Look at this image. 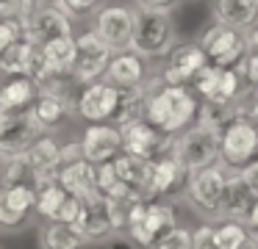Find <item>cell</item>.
<instances>
[{
  "mask_svg": "<svg viewBox=\"0 0 258 249\" xmlns=\"http://www.w3.org/2000/svg\"><path fill=\"white\" fill-rule=\"evenodd\" d=\"M214 243L217 249H255V238L247 224L233 219H222L219 224H214Z\"/></svg>",
  "mask_w": 258,
  "mask_h": 249,
  "instance_id": "31",
  "label": "cell"
},
{
  "mask_svg": "<svg viewBox=\"0 0 258 249\" xmlns=\"http://www.w3.org/2000/svg\"><path fill=\"white\" fill-rule=\"evenodd\" d=\"M255 194L244 183V177L236 169H228V180H225V194H222V210L219 219H233V221H247L252 205H255Z\"/></svg>",
  "mask_w": 258,
  "mask_h": 249,
  "instance_id": "21",
  "label": "cell"
},
{
  "mask_svg": "<svg viewBox=\"0 0 258 249\" xmlns=\"http://www.w3.org/2000/svg\"><path fill=\"white\" fill-rule=\"evenodd\" d=\"M247 230L252 232V235H258V199H255V205H252V210H250V216H247Z\"/></svg>",
  "mask_w": 258,
  "mask_h": 249,
  "instance_id": "44",
  "label": "cell"
},
{
  "mask_svg": "<svg viewBox=\"0 0 258 249\" xmlns=\"http://www.w3.org/2000/svg\"><path fill=\"white\" fill-rule=\"evenodd\" d=\"M125 210L119 202L106 199L100 194L89 199H81V213L75 219V230L92 243H106L114 235H119V230L125 227Z\"/></svg>",
  "mask_w": 258,
  "mask_h": 249,
  "instance_id": "4",
  "label": "cell"
},
{
  "mask_svg": "<svg viewBox=\"0 0 258 249\" xmlns=\"http://www.w3.org/2000/svg\"><path fill=\"white\" fill-rule=\"evenodd\" d=\"M178 227V216L169 205L158 202L156 197H147L142 202L128 205L125 210V235L139 249H153L167 232Z\"/></svg>",
  "mask_w": 258,
  "mask_h": 249,
  "instance_id": "2",
  "label": "cell"
},
{
  "mask_svg": "<svg viewBox=\"0 0 258 249\" xmlns=\"http://www.w3.org/2000/svg\"><path fill=\"white\" fill-rule=\"evenodd\" d=\"M114 169V175L119 180H125L128 186L139 188V191L147 194V183H150V163L153 160H145V158H136V155H128V152H119L114 160H108ZM150 197V194H147Z\"/></svg>",
  "mask_w": 258,
  "mask_h": 249,
  "instance_id": "30",
  "label": "cell"
},
{
  "mask_svg": "<svg viewBox=\"0 0 258 249\" xmlns=\"http://www.w3.org/2000/svg\"><path fill=\"white\" fill-rule=\"evenodd\" d=\"M67 199V191L58 186L56 180H47L42 186H36V194H34V210L42 216L45 221H50L56 216V210L61 208V202Z\"/></svg>",
  "mask_w": 258,
  "mask_h": 249,
  "instance_id": "32",
  "label": "cell"
},
{
  "mask_svg": "<svg viewBox=\"0 0 258 249\" xmlns=\"http://www.w3.org/2000/svg\"><path fill=\"white\" fill-rule=\"evenodd\" d=\"M103 80H108L117 89H136L145 86L150 80V66H147V58L136 55L134 50H119V53H111V61H108L106 72H103Z\"/></svg>",
  "mask_w": 258,
  "mask_h": 249,
  "instance_id": "18",
  "label": "cell"
},
{
  "mask_svg": "<svg viewBox=\"0 0 258 249\" xmlns=\"http://www.w3.org/2000/svg\"><path fill=\"white\" fill-rule=\"evenodd\" d=\"M195 92L203 97V103H236L247 92L239 69H225V66L206 64L195 75Z\"/></svg>",
  "mask_w": 258,
  "mask_h": 249,
  "instance_id": "11",
  "label": "cell"
},
{
  "mask_svg": "<svg viewBox=\"0 0 258 249\" xmlns=\"http://www.w3.org/2000/svg\"><path fill=\"white\" fill-rule=\"evenodd\" d=\"M0 3H6V0H0Z\"/></svg>",
  "mask_w": 258,
  "mask_h": 249,
  "instance_id": "51",
  "label": "cell"
},
{
  "mask_svg": "<svg viewBox=\"0 0 258 249\" xmlns=\"http://www.w3.org/2000/svg\"><path fill=\"white\" fill-rule=\"evenodd\" d=\"M34 3H50V0H34Z\"/></svg>",
  "mask_w": 258,
  "mask_h": 249,
  "instance_id": "48",
  "label": "cell"
},
{
  "mask_svg": "<svg viewBox=\"0 0 258 249\" xmlns=\"http://www.w3.org/2000/svg\"><path fill=\"white\" fill-rule=\"evenodd\" d=\"M81 155L84 160L95 166H103L108 160H114L122 152V136H119V127L111 122H89V127L81 136Z\"/></svg>",
  "mask_w": 258,
  "mask_h": 249,
  "instance_id": "14",
  "label": "cell"
},
{
  "mask_svg": "<svg viewBox=\"0 0 258 249\" xmlns=\"http://www.w3.org/2000/svg\"><path fill=\"white\" fill-rule=\"evenodd\" d=\"M36 94V83L25 75H14L6 83H0V114H23L31 111Z\"/></svg>",
  "mask_w": 258,
  "mask_h": 249,
  "instance_id": "24",
  "label": "cell"
},
{
  "mask_svg": "<svg viewBox=\"0 0 258 249\" xmlns=\"http://www.w3.org/2000/svg\"><path fill=\"white\" fill-rule=\"evenodd\" d=\"M111 249H136L134 246V241H131V238L128 235H125V238H111Z\"/></svg>",
  "mask_w": 258,
  "mask_h": 249,
  "instance_id": "46",
  "label": "cell"
},
{
  "mask_svg": "<svg viewBox=\"0 0 258 249\" xmlns=\"http://www.w3.org/2000/svg\"><path fill=\"white\" fill-rule=\"evenodd\" d=\"M175 47V22L169 9H139L134 11L131 47L142 58H167Z\"/></svg>",
  "mask_w": 258,
  "mask_h": 249,
  "instance_id": "3",
  "label": "cell"
},
{
  "mask_svg": "<svg viewBox=\"0 0 258 249\" xmlns=\"http://www.w3.org/2000/svg\"><path fill=\"white\" fill-rule=\"evenodd\" d=\"M200 50L211 66H225V69H239L244 55L250 53V47H247V33L236 31V28H225L219 22L203 33Z\"/></svg>",
  "mask_w": 258,
  "mask_h": 249,
  "instance_id": "7",
  "label": "cell"
},
{
  "mask_svg": "<svg viewBox=\"0 0 258 249\" xmlns=\"http://www.w3.org/2000/svg\"><path fill=\"white\" fill-rule=\"evenodd\" d=\"M252 238H255V249H258V235H252Z\"/></svg>",
  "mask_w": 258,
  "mask_h": 249,
  "instance_id": "49",
  "label": "cell"
},
{
  "mask_svg": "<svg viewBox=\"0 0 258 249\" xmlns=\"http://www.w3.org/2000/svg\"><path fill=\"white\" fill-rule=\"evenodd\" d=\"M200 100L186 86H167L158 77H150V92L145 103V119L167 136H178L180 130L197 119Z\"/></svg>",
  "mask_w": 258,
  "mask_h": 249,
  "instance_id": "1",
  "label": "cell"
},
{
  "mask_svg": "<svg viewBox=\"0 0 258 249\" xmlns=\"http://www.w3.org/2000/svg\"><path fill=\"white\" fill-rule=\"evenodd\" d=\"M153 249H191V230L175 227V230L167 232Z\"/></svg>",
  "mask_w": 258,
  "mask_h": 249,
  "instance_id": "38",
  "label": "cell"
},
{
  "mask_svg": "<svg viewBox=\"0 0 258 249\" xmlns=\"http://www.w3.org/2000/svg\"><path fill=\"white\" fill-rule=\"evenodd\" d=\"M214 17L225 28L250 31L258 25V0H214Z\"/></svg>",
  "mask_w": 258,
  "mask_h": 249,
  "instance_id": "25",
  "label": "cell"
},
{
  "mask_svg": "<svg viewBox=\"0 0 258 249\" xmlns=\"http://www.w3.org/2000/svg\"><path fill=\"white\" fill-rule=\"evenodd\" d=\"M25 219H28V216L17 213V210H12V208L6 205L3 188H0V227H3V230H17V227L25 224Z\"/></svg>",
  "mask_w": 258,
  "mask_h": 249,
  "instance_id": "40",
  "label": "cell"
},
{
  "mask_svg": "<svg viewBox=\"0 0 258 249\" xmlns=\"http://www.w3.org/2000/svg\"><path fill=\"white\" fill-rule=\"evenodd\" d=\"M56 183L67 194L78 199H89L97 194V166L84 158H75L70 163H61L56 172Z\"/></svg>",
  "mask_w": 258,
  "mask_h": 249,
  "instance_id": "20",
  "label": "cell"
},
{
  "mask_svg": "<svg viewBox=\"0 0 258 249\" xmlns=\"http://www.w3.org/2000/svg\"><path fill=\"white\" fill-rule=\"evenodd\" d=\"M111 53L114 50L95 31H86L81 36H75V58H73V66H70L73 83L86 86V83L103 80V72H106L108 61H111Z\"/></svg>",
  "mask_w": 258,
  "mask_h": 249,
  "instance_id": "8",
  "label": "cell"
},
{
  "mask_svg": "<svg viewBox=\"0 0 258 249\" xmlns=\"http://www.w3.org/2000/svg\"><path fill=\"white\" fill-rule=\"evenodd\" d=\"M139 9H172L178 0H136Z\"/></svg>",
  "mask_w": 258,
  "mask_h": 249,
  "instance_id": "43",
  "label": "cell"
},
{
  "mask_svg": "<svg viewBox=\"0 0 258 249\" xmlns=\"http://www.w3.org/2000/svg\"><path fill=\"white\" fill-rule=\"evenodd\" d=\"M3 188V197H6V205L12 210H17V213L28 216L31 210H34V194L36 188L31 186H0Z\"/></svg>",
  "mask_w": 258,
  "mask_h": 249,
  "instance_id": "34",
  "label": "cell"
},
{
  "mask_svg": "<svg viewBox=\"0 0 258 249\" xmlns=\"http://www.w3.org/2000/svg\"><path fill=\"white\" fill-rule=\"evenodd\" d=\"M78 213H81V199H78V197H73V194H67V199L61 202V208L56 210V216H53L50 221H61V224H75Z\"/></svg>",
  "mask_w": 258,
  "mask_h": 249,
  "instance_id": "39",
  "label": "cell"
},
{
  "mask_svg": "<svg viewBox=\"0 0 258 249\" xmlns=\"http://www.w3.org/2000/svg\"><path fill=\"white\" fill-rule=\"evenodd\" d=\"M172 158L186 172L219 163V136L203 125H189L172 138Z\"/></svg>",
  "mask_w": 258,
  "mask_h": 249,
  "instance_id": "6",
  "label": "cell"
},
{
  "mask_svg": "<svg viewBox=\"0 0 258 249\" xmlns=\"http://www.w3.org/2000/svg\"><path fill=\"white\" fill-rule=\"evenodd\" d=\"M247 119H250V122H252V125H255V127H258V100H255V103H252V105H250V108H247Z\"/></svg>",
  "mask_w": 258,
  "mask_h": 249,
  "instance_id": "47",
  "label": "cell"
},
{
  "mask_svg": "<svg viewBox=\"0 0 258 249\" xmlns=\"http://www.w3.org/2000/svg\"><path fill=\"white\" fill-rule=\"evenodd\" d=\"M191 249H217L214 243V224H200L191 230Z\"/></svg>",
  "mask_w": 258,
  "mask_h": 249,
  "instance_id": "41",
  "label": "cell"
},
{
  "mask_svg": "<svg viewBox=\"0 0 258 249\" xmlns=\"http://www.w3.org/2000/svg\"><path fill=\"white\" fill-rule=\"evenodd\" d=\"M206 55H203L200 44L189 42V44H175L167 53V66L158 75V80L167 86H189L195 80V75L206 66Z\"/></svg>",
  "mask_w": 258,
  "mask_h": 249,
  "instance_id": "17",
  "label": "cell"
},
{
  "mask_svg": "<svg viewBox=\"0 0 258 249\" xmlns=\"http://www.w3.org/2000/svg\"><path fill=\"white\" fill-rule=\"evenodd\" d=\"M225 180H228V169L222 163H211L189 172V177H186V202L206 219H219Z\"/></svg>",
  "mask_w": 258,
  "mask_h": 249,
  "instance_id": "5",
  "label": "cell"
},
{
  "mask_svg": "<svg viewBox=\"0 0 258 249\" xmlns=\"http://www.w3.org/2000/svg\"><path fill=\"white\" fill-rule=\"evenodd\" d=\"M36 55H39V44H34L28 36L17 39V42H12L6 50H0V69H3V75H31V69H34L36 64Z\"/></svg>",
  "mask_w": 258,
  "mask_h": 249,
  "instance_id": "26",
  "label": "cell"
},
{
  "mask_svg": "<svg viewBox=\"0 0 258 249\" xmlns=\"http://www.w3.org/2000/svg\"><path fill=\"white\" fill-rule=\"evenodd\" d=\"M25 160L28 166L34 169L36 175V183H47V180H56V172H58V163H61V147L53 136H45L42 133L28 149H25Z\"/></svg>",
  "mask_w": 258,
  "mask_h": 249,
  "instance_id": "23",
  "label": "cell"
},
{
  "mask_svg": "<svg viewBox=\"0 0 258 249\" xmlns=\"http://www.w3.org/2000/svg\"><path fill=\"white\" fill-rule=\"evenodd\" d=\"M97 194L106 199H114V202H119L122 208H128V205L134 202H142V199H147L145 191H139V188L128 186L125 180H119L117 175H114L111 163H103L97 166Z\"/></svg>",
  "mask_w": 258,
  "mask_h": 249,
  "instance_id": "28",
  "label": "cell"
},
{
  "mask_svg": "<svg viewBox=\"0 0 258 249\" xmlns=\"http://www.w3.org/2000/svg\"><path fill=\"white\" fill-rule=\"evenodd\" d=\"M252 158H258V127L239 116L219 133V160L225 169H241Z\"/></svg>",
  "mask_w": 258,
  "mask_h": 249,
  "instance_id": "9",
  "label": "cell"
},
{
  "mask_svg": "<svg viewBox=\"0 0 258 249\" xmlns=\"http://www.w3.org/2000/svg\"><path fill=\"white\" fill-rule=\"evenodd\" d=\"M247 47H250V53H258V25L247 31Z\"/></svg>",
  "mask_w": 258,
  "mask_h": 249,
  "instance_id": "45",
  "label": "cell"
},
{
  "mask_svg": "<svg viewBox=\"0 0 258 249\" xmlns=\"http://www.w3.org/2000/svg\"><path fill=\"white\" fill-rule=\"evenodd\" d=\"M50 3L70 20H81V17H89L95 9H100L103 0H50Z\"/></svg>",
  "mask_w": 258,
  "mask_h": 249,
  "instance_id": "35",
  "label": "cell"
},
{
  "mask_svg": "<svg viewBox=\"0 0 258 249\" xmlns=\"http://www.w3.org/2000/svg\"><path fill=\"white\" fill-rule=\"evenodd\" d=\"M119 105V89L108 80H95L81 89L75 100V114L86 122H114Z\"/></svg>",
  "mask_w": 258,
  "mask_h": 249,
  "instance_id": "13",
  "label": "cell"
},
{
  "mask_svg": "<svg viewBox=\"0 0 258 249\" xmlns=\"http://www.w3.org/2000/svg\"><path fill=\"white\" fill-rule=\"evenodd\" d=\"M236 172L244 177V183L250 186V191L258 197V158H252L247 166H241V169H236Z\"/></svg>",
  "mask_w": 258,
  "mask_h": 249,
  "instance_id": "42",
  "label": "cell"
},
{
  "mask_svg": "<svg viewBox=\"0 0 258 249\" xmlns=\"http://www.w3.org/2000/svg\"><path fill=\"white\" fill-rule=\"evenodd\" d=\"M39 136H42V127L36 125L31 111L0 114V160L23 155Z\"/></svg>",
  "mask_w": 258,
  "mask_h": 249,
  "instance_id": "12",
  "label": "cell"
},
{
  "mask_svg": "<svg viewBox=\"0 0 258 249\" xmlns=\"http://www.w3.org/2000/svg\"><path fill=\"white\" fill-rule=\"evenodd\" d=\"M119 136H122V152L145 158V160H158L164 155H169L172 152V138H175V136L161 133L158 127H153L147 119H134L128 125H122Z\"/></svg>",
  "mask_w": 258,
  "mask_h": 249,
  "instance_id": "10",
  "label": "cell"
},
{
  "mask_svg": "<svg viewBox=\"0 0 258 249\" xmlns=\"http://www.w3.org/2000/svg\"><path fill=\"white\" fill-rule=\"evenodd\" d=\"M25 36V25L23 20H9V17H0V50H6L12 42Z\"/></svg>",
  "mask_w": 258,
  "mask_h": 249,
  "instance_id": "36",
  "label": "cell"
},
{
  "mask_svg": "<svg viewBox=\"0 0 258 249\" xmlns=\"http://www.w3.org/2000/svg\"><path fill=\"white\" fill-rule=\"evenodd\" d=\"M23 25H25V36L34 44H45L50 39L73 33V20L67 14H61L53 3H36L23 20Z\"/></svg>",
  "mask_w": 258,
  "mask_h": 249,
  "instance_id": "16",
  "label": "cell"
},
{
  "mask_svg": "<svg viewBox=\"0 0 258 249\" xmlns=\"http://www.w3.org/2000/svg\"><path fill=\"white\" fill-rule=\"evenodd\" d=\"M0 186H31V188L39 186V183H36L34 169H31L28 160H25V152L3 160V172H0Z\"/></svg>",
  "mask_w": 258,
  "mask_h": 249,
  "instance_id": "33",
  "label": "cell"
},
{
  "mask_svg": "<svg viewBox=\"0 0 258 249\" xmlns=\"http://www.w3.org/2000/svg\"><path fill=\"white\" fill-rule=\"evenodd\" d=\"M239 116H247V108H241L239 100L236 103H203L200 111H197V125L208 127V130H214L219 136Z\"/></svg>",
  "mask_w": 258,
  "mask_h": 249,
  "instance_id": "29",
  "label": "cell"
},
{
  "mask_svg": "<svg viewBox=\"0 0 258 249\" xmlns=\"http://www.w3.org/2000/svg\"><path fill=\"white\" fill-rule=\"evenodd\" d=\"M186 177L189 172L172 158V152L164 155V158L153 160L150 163V183H147V194L150 197H169V194L180 191L186 186Z\"/></svg>",
  "mask_w": 258,
  "mask_h": 249,
  "instance_id": "22",
  "label": "cell"
},
{
  "mask_svg": "<svg viewBox=\"0 0 258 249\" xmlns=\"http://www.w3.org/2000/svg\"><path fill=\"white\" fill-rule=\"evenodd\" d=\"M73 111H75V103L70 100L67 92H39L34 105H31V116L42 127V133L58 130Z\"/></svg>",
  "mask_w": 258,
  "mask_h": 249,
  "instance_id": "19",
  "label": "cell"
},
{
  "mask_svg": "<svg viewBox=\"0 0 258 249\" xmlns=\"http://www.w3.org/2000/svg\"><path fill=\"white\" fill-rule=\"evenodd\" d=\"M0 80H3V69H0Z\"/></svg>",
  "mask_w": 258,
  "mask_h": 249,
  "instance_id": "50",
  "label": "cell"
},
{
  "mask_svg": "<svg viewBox=\"0 0 258 249\" xmlns=\"http://www.w3.org/2000/svg\"><path fill=\"white\" fill-rule=\"evenodd\" d=\"M36 243L39 249H89V241L75 230V224H61V221H42Z\"/></svg>",
  "mask_w": 258,
  "mask_h": 249,
  "instance_id": "27",
  "label": "cell"
},
{
  "mask_svg": "<svg viewBox=\"0 0 258 249\" xmlns=\"http://www.w3.org/2000/svg\"><path fill=\"white\" fill-rule=\"evenodd\" d=\"M95 33L114 50H128L131 47V33H134V9L122 3L106 6L95 17Z\"/></svg>",
  "mask_w": 258,
  "mask_h": 249,
  "instance_id": "15",
  "label": "cell"
},
{
  "mask_svg": "<svg viewBox=\"0 0 258 249\" xmlns=\"http://www.w3.org/2000/svg\"><path fill=\"white\" fill-rule=\"evenodd\" d=\"M239 75L244 80L247 92H255L258 94V53H247L244 61L239 64Z\"/></svg>",
  "mask_w": 258,
  "mask_h": 249,
  "instance_id": "37",
  "label": "cell"
}]
</instances>
